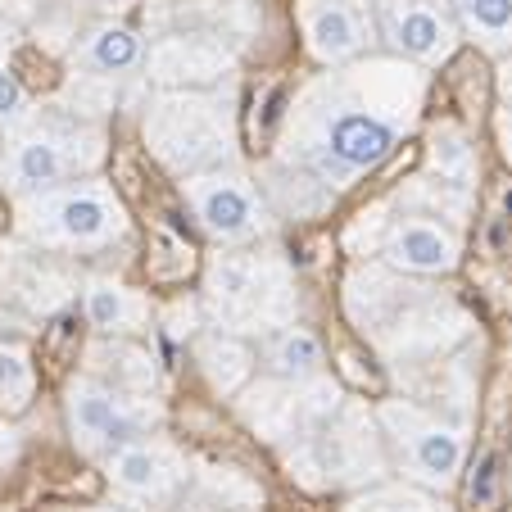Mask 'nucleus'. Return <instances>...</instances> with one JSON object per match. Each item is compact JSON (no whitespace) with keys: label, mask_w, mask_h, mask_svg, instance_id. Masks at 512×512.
I'll list each match as a JSON object with an SVG mask.
<instances>
[{"label":"nucleus","mask_w":512,"mask_h":512,"mask_svg":"<svg viewBox=\"0 0 512 512\" xmlns=\"http://www.w3.org/2000/svg\"><path fill=\"white\" fill-rule=\"evenodd\" d=\"M78 64L87 68V73H96V78H132L136 68L145 64V46L141 37H136V28H127V23L118 19H105L96 23V28H87V37L78 41Z\"/></svg>","instance_id":"14"},{"label":"nucleus","mask_w":512,"mask_h":512,"mask_svg":"<svg viewBox=\"0 0 512 512\" xmlns=\"http://www.w3.org/2000/svg\"><path fill=\"white\" fill-rule=\"evenodd\" d=\"M19 232L41 250H105L127 236V213L105 182L87 177L19 195Z\"/></svg>","instance_id":"3"},{"label":"nucleus","mask_w":512,"mask_h":512,"mask_svg":"<svg viewBox=\"0 0 512 512\" xmlns=\"http://www.w3.org/2000/svg\"><path fill=\"white\" fill-rule=\"evenodd\" d=\"M499 96L508 100V109H512V55L503 59V68H499Z\"/></svg>","instance_id":"26"},{"label":"nucleus","mask_w":512,"mask_h":512,"mask_svg":"<svg viewBox=\"0 0 512 512\" xmlns=\"http://www.w3.org/2000/svg\"><path fill=\"white\" fill-rule=\"evenodd\" d=\"M82 309L100 336H136L150 322V300L114 277H91L82 286Z\"/></svg>","instance_id":"13"},{"label":"nucleus","mask_w":512,"mask_h":512,"mask_svg":"<svg viewBox=\"0 0 512 512\" xmlns=\"http://www.w3.org/2000/svg\"><path fill=\"white\" fill-rule=\"evenodd\" d=\"M100 159H105V132L100 127L59 114H28L5 132L0 182L14 195H37L73 182L78 173H91Z\"/></svg>","instance_id":"2"},{"label":"nucleus","mask_w":512,"mask_h":512,"mask_svg":"<svg viewBox=\"0 0 512 512\" xmlns=\"http://www.w3.org/2000/svg\"><path fill=\"white\" fill-rule=\"evenodd\" d=\"M503 209H508V213H512V191H508V195H503Z\"/></svg>","instance_id":"28"},{"label":"nucleus","mask_w":512,"mask_h":512,"mask_svg":"<svg viewBox=\"0 0 512 512\" xmlns=\"http://www.w3.org/2000/svg\"><path fill=\"white\" fill-rule=\"evenodd\" d=\"M37 390V368L32 354L14 340H0V413H23Z\"/></svg>","instance_id":"20"},{"label":"nucleus","mask_w":512,"mask_h":512,"mask_svg":"<svg viewBox=\"0 0 512 512\" xmlns=\"http://www.w3.org/2000/svg\"><path fill=\"white\" fill-rule=\"evenodd\" d=\"M458 232L435 218H399L386 232V263L395 272H413V277H440V272H454L458 263Z\"/></svg>","instance_id":"12"},{"label":"nucleus","mask_w":512,"mask_h":512,"mask_svg":"<svg viewBox=\"0 0 512 512\" xmlns=\"http://www.w3.org/2000/svg\"><path fill=\"white\" fill-rule=\"evenodd\" d=\"M200 368L209 372V381L218 390H241L245 386V377H250V368H254V354L241 345L236 336H209L200 345Z\"/></svg>","instance_id":"19"},{"label":"nucleus","mask_w":512,"mask_h":512,"mask_svg":"<svg viewBox=\"0 0 512 512\" xmlns=\"http://www.w3.org/2000/svg\"><path fill=\"white\" fill-rule=\"evenodd\" d=\"M145 141L173 173H209L232 159V109L227 96H204V91H164L145 118Z\"/></svg>","instance_id":"4"},{"label":"nucleus","mask_w":512,"mask_h":512,"mask_svg":"<svg viewBox=\"0 0 512 512\" xmlns=\"http://www.w3.org/2000/svg\"><path fill=\"white\" fill-rule=\"evenodd\" d=\"M263 363L277 381H313L322 377V340L304 327H281L263 345Z\"/></svg>","instance_id":"17"},{"label":"nucleus","mask_w":512,"mask_h":512,"mask_svg":"<svg viewBox=\"0 0 512 512\" xmlns=\"http://www.w3.org/2000/svg\"><path fill=\"white\" fill-rule=\"evenodd\" d=\"M91 377L109 381V386L127 390V395H155L159 368L145 349L127 345V336H105L100 345H91Z\"/></svg>","instance_id":"16"},{"label":"nucleus","mask_w":512,"mask_h":512,"mask_svg":"<svg viewBox=\"0 0 512 512\" xmlns=\"http://www.w3.org/2000/svg\"><path fill=\"white\" fill-rule=\"evenodd\" d=\"M32 109H28V91H23V82L14 78L10 68L0 64V127L10 132L14 123H23Z\"/></svg>","instance_id":"23"},{"label":"nucleus","mask_w":512,"mask_h":512,"mask_svg":"<svg viewBox=\"0 0 512 512\" xmlns=\"http://www.w3.org/2000/svg\"><path fill=\"white\" fill-rule=\"evenodd\" d=\"M14 458H19V431H14V426L0 417V472H5Z\"/></svg>","instance_id":"25"},{"label":"nucleus","mask_w":512,"mask_h":512,"mask_svg":"<svg viewBox=\"0 0 512 512\" xmlns=\"http://www.w3.org/2000/svg\"><path fill=\"white\" fill-rule=\"evenodd\" d=\"M64 413L73 445L91 458H109L114 449L141 440L164 417V408L155 395H127L100 377H73L64 395Z\"/></svg>","instance_id":"5"},{"label":"nucleus","mask_w":512,"mask_h":512,"mask_svg":"<svg viewBox=\"0 0 512 512\" xmlns=\"http://www.w3.org/2000/svg\"><path fill=\"white\" fill-rule=\"evenodd\" d=\"M349 512H449L445 499L426 485H381L349 503Z\"/></svg>","instance_id":"21"},{"label":"nucleus","mask_w":512,"mask_h":512,"mask_svg":"<svg viewBox=\"0 0 512 512\" xmlns=\"http://www.w3.org/2000/svg\"><path fill=\"white\" fill-rule=\"evenodd\" d=\"M150 64H155V78L168 87H195V82H213L232 59H227V50L204 46L200 37H168L150 55Z\"/></svg>","instance_id":"15"},{"label":"nucleus","mask_w":512,"mask_h":512,"mask_svg":"<svg viewBox=\"0 0 512 512\" xmlns=\"http://www.w3.org/2000/svg\"><path fill=\"white\" fill-rule=\"evenodd\" d=\"M182 191L191 200L200 227L218 245H250L268 232V209L254 182L236 168H209V173L182 177Z\"/></svg>","instance_id":"8"},{"label":"nucleus","mask_w":512,"mask_h":512,"mask_svg":"<svg viewBox=\"0 0 512 512\" xmlns=\"http://www.w3.org/2000/svg\"><path fill=\"white\" fill-rule=\"evenodd\" d=\"M499 136H503V155L512 159V109H503V118H499Z\"/></svg>","instance_id":"27"},{"label":"nucleus","mask_w":512,"mask_h":512,"mask_svg":"<svg viewBox=\"0 0 512 512\" xmlns=\"http://www.w3.org/2000/svg\"><path fill=\"white\" fill-rule=\"evenodd\" d=\"M413 109L417 78L404 59L331 73L290 118V159L318 186L345 191L395 150L413 123Z\"/></svg>","instance_id":"1"},{"label":"nucleus","mask_w":512,"mask_h":512,"mask_svg":"<svg viewBox=\"0 0 512 512\" xmlns=\"http://www.w3.org/2000/svg\"><path fill=\"white\" fill-rule=\"evenodd\" d=\"M431 164H435V173L454 186H467L476 173V155L458 127H435L431 132Z\"/></svg>","instance_id":"22"},{"label":"nucleus","mask_w":512,"mask_h":512,"mask_svg":"<svg viewBox=\"0 0 512 512\" xmlns=\"http://www.w3.org/2000/svg\"><path fill=\"white\" fill-rule=\"evenodd\" d=\"M109 485L123 503L136 508H177V499L191 485V467L168 440H132L105 458Z\"/></svg>","instance_id":"9"},{"label":"nucleus","mask_w":512,"mask_h":512,"mask_svg":"<svg viewBox=\"0 0 512 512\" xmlns=\"http://www.w3.org/2000/svg\"><path fill=\"white\" fill-rule=\"evenodd\" d=\"M467 494H472L476 508H490L494 503V458L476 463V476H472V485H467Z\"/></svg>","instance_id":"24"},{"label":"nucleus","mask_w":512,"mask_h":512,"mask_svg":"<svg viewBox=\"0 0 512 512\" xmlns=\"http://www.w3.org/2000/svg\"><path fill=\"white\" fill-rule=\"evenodd\" d=\"M209 304L232 331H263L272 336L290 318L286 272L254 254H223L209 268Z\"/></svg>","instance_id":"6"},{"label":"nucleus","mask_w":512,"mask_h":512,"mask_svg":"<svg viewBox=\"0 0 512 512\" xmlns=\"http://www.w3.org/2000/svg\"><path fill=\"white\" fill-rule=\"evenodd\" d=\"M458 28L490 55H512V0H449Z\"/></svg>","instance_id":"18"},{"label":"nucleus","mask_w":512,"mask_h":512,"mask_svg":"<svg viewBox=\"0 0 512 512\" xmlns=\"http://www.w3.org/2000/svg\"><path fill=\"white\" fill-rule=\"evenodd\" d=\"M87 512H114V508H87Z\"/></svg>","instance_id":"29"},{"label":"nucleus","mask_w":512,"mask_h":512,"mask_svg":"<svg viewBox=\"0 0 512 512\" xmlns=\"http://www.w3.org/2000/svg\"><path fill=\"white\" fill-rule=\"evenodd\" d=\"M377 19L363 0H304V37L318 64H354L372 46Z\"/></svg>","instance_id":"11"},{"label":"nucleus","mask_w":512,"mask_h":512,"mask_svg":"<svg viewBox=\"0 0 512 512\" xmlns=\"http://www.w3.org/2000/svg\"><path fill=\"white\" fill-rule=\"evenodd\" d=\"M377 417H381V426H386V435L395 440L399 458H404L408 476H413L417 485H426V490H449V485L458 481L463 458H467V435L458 431V426L440 422L435 413H426V408H417V404H399V399L381 404Z\"/></svg>","instance_id":"7"},{"label":"nucleus","mask_w":512,"mask_h":512,"mask_svg":"<svg viewBox=\"0 0 512 512\" xmlns=\"http://www.w3.org/2000/svg\"><path fill=\"white\" fill-rule=\"evenodd\" d=\"M377 32L404 64H445L463 28L449 0H377Z\"/></svg>","instance_id":"10"}]
</instances>
